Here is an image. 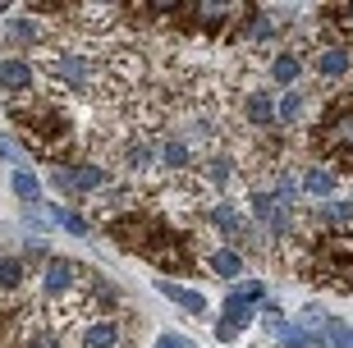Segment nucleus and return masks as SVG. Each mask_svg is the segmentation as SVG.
I'll list each match as a JSON object with an SVG mask.
<instances>
[{
    "label": "nucleus",
    "instance_id": "f257e3e1",
    "mask_svg": "<svg viewBox=\"0 0 353 348\" xmlns=\"http://www.w3.org/2000/svg\"><path fill=\"white\" fill-rule=\"evenodd\" d=\"M5 115L10 124L19 129L23 147L37 156L41 165H69V161H79V133H74V119L69 110L55 96L46 92H32V96H14L5 101Z\"/></svg>",
    "mask_w": 353,
    "mask_h": 348
},
{
    "label": "nucleus",
    "instance_id": "f03ea898",
    "mask_svg": "<svg viewBox=\"0 0 353 348\" xmlns=\"http://www.w3.org/2000/svg\"><path fill=\"white\" fill-rule=\"evenodd\" d=\"M294 271L312 284H330L335 294H353V229L312 234L299 247Z\"/></svg>",
    "mask_w": 353,
    "mask_h": 348
},
{
    "label": "nucleus",
    "instance_id": "7ed1b4c3",
    "mask_svg": "<svg viewBox=\"0 0 353 348\" xmlns=\"http://www.w3.org/2000/svg\"><path fill=\"white\" fill-rule=\"evenodd\" d=\"M312 147L330 161L335 174H353V92L335 96L312 129Z\"/></svg>",
    "mask_w": 353,
    "mask_h": 348
},
{
    "label": "nucleus",
    "instance_id": "20e7f679",
    "mask_svg": "<svg viewBox=\"0 0 353 348\" xmlns=\"http://www.w3.org/2000/svg\"><path fill=\"white\" fill-rule=\"evenodd\" d=\"M60 348H133V321L119 311H88L60 330Z\"/></svg>",
    "mask_w": 353,
    "mask_h": 348
},
{
    "label": "nucleus",
    "instance_id": "39448f33",
    "mask_svg": "<svg viewBox=\"0 0 353 348\" xmlns=\"http://www.w3.org/2000/svg\"><path fill=\"white\" fill-rule=\"evenodd\" d=\"M115 179L119 174H110V165H97L92 156H79V161L51 170V183H55V193L65 197V207H74V202H83V197H97Z\"/></svg>",
    "mask_w": 353,
    "mask_h": 348
},
{
    "label": "nucleus",
    "instance_id": "423d86ee",
    "mask_svg": "<svg viewBox=\"0 0 353 348\" xmlns=\"http://www.w3.org/2000/svg\"><path fill=\"white\" fill-rule=\"evenodd\" d=\"M225 37L234 41V46H248V51H266L271 41H280V28H275L271 10H262V5H239V19L230 23Z\"/></svg>",
    "mask_w": 353,
    "mask_h": 348
},
{
    "label": "nucleus",
    "instance_id": "0eeeda50",
    "mask_svg": "<svg viewBox=\"0 0 353 348\" xmlns=\"http://www.w3.org/2000/svg\"><path fill=\"white\" fill-rule=\"evenodd\" d=\"M234 19H239V5L193 0V5H183V23H179V32H193V37H225Z\"/></svg>",
    "mask_w": 353,
    "mask_h": 348
},
{
    "label": "nucleus",
    "instance_id": "6e6552de",
    "mask_svg": "<svg viewBox=\"0 0 353 348\" xmlns=\"http://www.w3.org/2000/svg\"><path fill=\"white\" fill-rule=\"evenodd\" d=\"M234 105H239V119H243V129H252V133H271V129H280L275 124V96L257 83V88H243L234 96Z\"/></svg>",
    "mask_w": 353,
    "mask_h": 348
},
{
    "label": "nucleus",
    "instance_id": "1a4fd4ad",
    "mask_svg": "<svg viewBox=\"0 0 353 348\" xmlns=\"http://www.w3.org/2000/svg\"><path fill=\"white\" fill-rule=\"evenodd\" d=\"M0 41H5V51L0 55H37L46 41H51V28H41V19H32V14H23V19H10L5 23V32H0Z\"/></svg>",
    "mask_w": 353,
    "mask_h": 348
},
{
    "label": "nucleus",
    "instance_id": "9d476101",
    "mask_svg": "<svg viewBox=\"0 0 353 348\" xmlns=\"http://www.w3.org/2000/svg\"><path fill=\"white\" fill-rule=\"evenodd\" d=\"M0 92H5V101H14V96H32V92H41L37 65H32L28 55H0Z\"/></svg>",
    "mask_w": 353,
    "mask_h": 348
},
{
    "label": "nucleus",
    "instance_id": "9b49d317",
    "mask_svg": "<svg viewBox=\"0 0 353 348\" xmlns=\"http://www.w3.org/2000/svg\"><path fill=\"white\" fill-rule=\"evenodd\" d=\"M307 69H312V74L321 78L326 88H330V83H344V78L353 74V51L344 46V41H321Z\"/></svg>",
    "mask_w": 353,
    "mask_h": 348
},
{
    "label": "nucleus",
    "instance_id": "f8f14e48",
    "mask_svg": "<svg viewBox=\"0 0 353 348\" xmlns=\"http://www.w3.org/2000/svg\"><path fill=\"white\" fill-rule=\"evenodd\" d=\"M266 74H271V83H280V88H299V78L307 74V60H303V51H294V46H285V51L271 55V65H266Z\"/></svg>",
    "mask_w": 353,
    "mask_h": 348
},
{
    "label": "nucleus",
    "instance_id": "ddd939ff",
    "mask_svg": "<svg viewBox=\"0 0 353 348\" xmlns=\"http://www.w3.org/2000/svg\"><path fill=\"white\" fill-rule=\"evenodd\" d=\"M299 193H312L316 202H330L340 193V174L330 165H307V170H299Z\"/></svg>",
    "mask_w": 353,
    "mask_h": 348
},
{
    "label": "nucleus",
    "instance_id": "4468645a",
    "mask_svg": "<svg viewBox=\"0 0 353 348\" xmlns=\"http://www.w3.org/2000/svg\"><path fill=\"white\" fill-rule=\"evenodd\" d=\"M157 289H161V298H170L174 307H183L188 316H207V298L197 294L193 284H183V280H165V275H161Z\"/></svg>",
    "mask_w": 353,
    "mask_h": 348
},
{
    "label": "nucleus",
    "instance_id": "2eb2a0df",
    "mask_svg": "<svg viewBox=\"0 0 353 348\" xmlns=\"http://www.w3.org/2000/svg\"><path fill=\"white\" fill-rule=\"evenodd\" d=\"M28 275H32V261H28V257H19V252L0 257V294L19 298L28 289Z\"/></svg>",
    "mask_w": 353,
    "mask_h": 348
},
{
    "label": "nucleus",
    "instance_id": "dca6fc26",
    "mask_svg": "<svg viewBox=\"0 0 353 348\" xmlns=\"http://www.w3.org/2000/svg\"><path fill=\"white\" fill-rule=\"evenodd\" d=\"M10 188H14V197H19L28 211H41V179H37V170L19 165V170L10 174Z\"/></svg>",
    "mask_w": 353,
    "mask_h": 348
},
{
    "label": "nucleus",
    "instance_id": "f3484780",
    "mask_svg": "<svg viewBox=\"0 0 353 348\" xmlns=\"http://www.w3.org/2000/svg\"><path fill=\"white\" fill-rule=\"evenodd\" d=\"M207 271L221 275V280H243V252H234V247H211L207 252Z\"/></svg>",
    "mask_w": 353,
    "mask_h": 348
},
{
    "label": "nucleus",
    "instance_id": "a211bd4d",
    "mask_svg": "<svg viewBox=\"0 0 353 348\" xmlns=\"http://www.w3.org/2000/svg\"><path fill=\"white\" fill-rule=\"evenodd\" d=\"M303 115H307V96H303L299 88H289L280 101H275V124L280 129H294V124H303Z\"/></svg>",
    "mask_w": 353,
    "mask_h": 348
},
{
    "label": "nucleus",
    "instance_id": "6ab92c4d",
    "mask_svg": "<svg viewBox=\"0 0 353 348\" xmlns=\"http://www.w3.org/2000/svg\"><path fill=\"white\" fill-rule=\"evenodd\" d=\"M46 216H51V220H55V225H60L65 234H74V238H83V234L92 229V220L83 216L79 207H65V202H51V207H46Z\"/></svg>",
    "mask_w": 353,
    "mask_h": 348
},
{
    "label": "nucleus",
    "instance_id": "aec40b11",
    "mask_svg": "<svg viewBox=\"0 0 353 348\" xmlns=\"http://www.w3.org/2000/svg\"><path fill=\"white\" fill-rule=\"evenodd\" d=\"M326 321H330V311H326V307H316V303H307V307L299 311V321H294V325H299L303 335H307L316 348H321V330H326Z\"/></svg>",
    "mask_w": 353,
    "mask_h": 348
},
{
    "label": "nucleus",
    "instance_id": "412c9836",
    "mask_svg": "<svg viewBox=\"0 0 353 348\" xmlns=\"http://www.w3.org/2000/svg\"><path fill=\"white\" fill-rule=\"evenodd\" d=\"M321 348H353V325H344L340 316H330L321 330Z\"/></svg>",
    "mask_w": 353,
    "mask_h": 348
},
{
    "label": "nucleus",
    "instance_id": "4be33fe9",
    "mask_svg": "<svg viewBox=\"0 0 353 348\" xmlns=\"http://www.w3.org/2000/svg\"><path fill=\"white\" fill-rule=\"evenodd\" d=\"M221 316H225L230 325H239V330H243V325H252V321H257V307H248V303H239V298H230V294H225Z\"/></svg>",
    "mask_w": 353,
    "mask_h": 348
},
{
    "label": "nucleus",
    "instance_id": "5701e85b",
    "mask_svg": "<svg viewBox=\"0 0 353 348\" xmlns=\"http://www.w3.org/2000/svg\"><path fill=\"white\" fill-rule=\"evenodd\" d=\"M230 298H239V303H248V307H262V303H266V284H262V280H234Z\"/></svg>",
    "mask_w": 353,
    "mask_h": 348
},
{
    "label": "nucleus",
    "instance_id": "b1692460",
    "mask_svg": "<svg viewBox=\"0 0 353 348\" xmlns=\"http://www.w3.org/2000/svg\"><path fill=\"white\" fill-rule=\"evenodd\" d=\"M152 348H193V339L179 335V330H165V335H157V344Z\"/></svg>",
    "mask_w": 353,
    "mask_h": 348
},
{
    "label": "nucleus",
    "instance_id": "393cba45",
    "mask_svg": "<svg viewBox=\"0 0 353 348\" xmlns=\"http://www.w3.org/2000/svg\"><path fill=\"white\" fill-rule=\"evenodd\" d=\"M239 335H243V330H239V325H230L225 316L216 321V339H221V344H230V339H239Z\"/></svg>",
    "mask_w": 353,
    "mask_h": 348
},
{
    "label": "nucleus",
    "instance_id": "a878e982",
    "mask_svg": "<svg viewBox=\"0 0 353 348\" xmlns=\"http://www.w3.org/2000/svg\"><path fill=\"white\" fill-rule=\"evenodd\" d=\"M14 156H19V152H14V142H10V138H0V161H14Z\"/></svg>",
    "mask_w": 353,
    "mask_h": 348
}]
</instances>
